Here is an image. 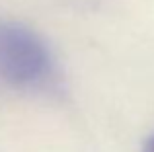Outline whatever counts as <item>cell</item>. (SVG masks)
Returning <instances> with one entry per match:
<instances>
[{"mask_svg":"<svg viewBox=\"0 0 154 152\" xmlns=\"http://www.w3.org/2000/svg\"><path fill=\"white\" fill-rule=\"evenodd\" d=\"M53 74L55 61L45 41L23 23L0 20V78L35 90L47 86Z\"/></svg>","mask_w":154,"mask_h":152,"instance_id":"cell-1","label":"cell"},{"mask_svg":"<svg viewBox=\"0 0 154 152\" xmlns=\"http://www.w3.org/2000/svg\"><path fill=\"white\" fill-rule=\"evenodd\" d=\"M143 152H154V135H150V137L146 138V142H144V146H143Z\"/></svg>","mask_w":154,"mask_h":152,"instance_id":"cell-2","label":"cell"}]
</instances>
